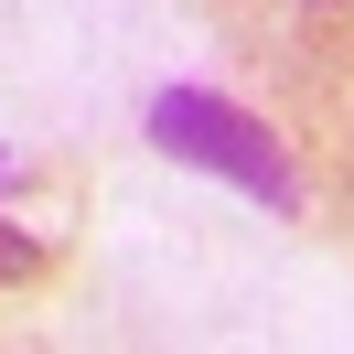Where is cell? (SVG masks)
<instances>
[{
	"label": "cell",
	"mask_w": 354,
	"mask_h": 354,
	"mask_svg": "<svg viewBox=\"0 0 354 354\" xmlns=\"http://www.w3.org/2000/svg\"><path fill=\"white\" fill-rule=\"evenodd\" d=\"M0 279H32V236H11V225H0Z\"/></svg>",
	"instance_id": "7a4b0ae2"
},
{
	"label": "cell",
	"mask_w": 354,
	"mask_h": 354,
	"mask_svg": "<svg viewBox=\"0 0 354 354\" xmlns=\"http://www.w3.org/2000/svg\"><path fill=\"white\" fill-rule=\"evenodd\" d=\"M151 140L172 161H204V172H225L236 194H258L268 215H301V172H290V151L258 129L247 108H225V97H204V86H172V97H151Z\"/></svg>",
	"instance_id": "6da1fadb"
}]
</instances>
